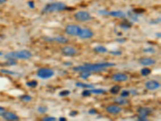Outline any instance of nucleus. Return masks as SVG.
Returning a JSON list of instances; mask_svg holds the SVG:
<instances>
[{"mask_svg": "<svg viewBox=\"0 0 161 121\" xmlns=\"http://www.w3.org/2000/svg\"><path fill=\"white\" fill-rule=\"evenodd\" d=\"M121 97H123V98H127V97H128L129 95H130V91L128 90H123L122 92H121Z\"/></svg>", "mask_w": 161, "mask_h": 121, "instance_id": "obj_31", "label": "nucleus"}, {"mask_svg": "<svg viewBox=\"0 0 161 121\" xmlns=\"http://www.w3.org/2000/svg\"><path fill=\"white\" fill-rule=\"evenodd\" d=\"M65 65H72V63H64Z\"/></svg>", "mask_w": 161, "mask_h": 121, "instance_id": "obj_43", "label": "nucleus"}, {"mask_svg": "<svg viewBox=\"0 0 161 121\" xmlns=\"http://www.w3.org/2000/svg\"><path fill=\"white\" fill-rule=\"evenodd\" d=\"M76 86H78V87H81V88H94L93 85H91V84H86V83H83V82H77L76 83Z\"/></svg>", "mask_w": 161, "mask_h": 121, "instance_id": "obj_20", "label": "nucleus"}, {"mask_svg": "<svg viewBox=\"0 0 161 121\" xmlns=\"http://www.w3.org/2000/svg\"><path fill=\"white\" fill-rule=\"evenodd\" d=\"M61 53L64 56H74L77 53V50L72 46H64L61 48Z\"/></svg>", "mask_w": 161, "mask_h": 121, "instance_id": "obj_8", "label": "nucleus"}, {"mask_svg": "<svg viewBox=\"0 0 161 121\" xmlns=\"http://www.w3.org/2000/svg\"><path fill=\"white\" fill-rule=\"evenodd\" d=\"M2 73H6V74H15V73L13 72V71H10V70H0Z\"/></svg>", "mask_w": 161, "mask_h": 121, "instance_id": "obj_34", "label": "nucleus"}, {"mask_svg": "<svg viewBox=\"0 0 161 121\" xmlns=\"http://www.w3.org/2000/svg\"><path fill=\"white\" fill-rule=\"evenodd\" d=\"M99 14L109 15V12H108L107 11H104V10H101V11H99Z\"/></svg>", "mask_w": 161, "mask_h": 121, "instance_id": "obj_39", "label": "nucleus"}, {"mask_svg": "<svg viewBox=\"0 0 161 121\" xmlns=\"http://www.w3.org/2000/svg\"><path fill=\"white\" fill-rule=\"evenodd\" d=\"M7 61H6L4 63L5 65H15L17 64L16 61L15 59H7Z\"/></svg>", "mask_w": 161, "mask_h": 121, "instance_id": "obj_26", "label": "nucleus"}, {"mask_svg": "<svg viewBox=\"0 0 161 121\" xmlns=\"http://www.w3.org/2000/svg\"><path fill=\"white\" fill-rule=\"evenodd\" d=\"M68 9V7L64 3L61 2H56V3H52L47 4L44 9L42 10V13H52L56 11H61L64 10Z\"/></svg>", "mask_w": 161, "mask_h": 121, "instance_id": "obj_3", "label": "nucleus"}, {"mask_svg": "<svg viewBox=\"0 0 161 121\" xmlns=\"http://www.w3.org/2000/svg\"><path fill=\"white\" fill-rule=\"evenodd\" d=\"M81 94H82L83 97H89V96H90V95H91L90 90L87 89V90H83L82 93H81Z\"/></svg>", "mask_w": 161, "mask_h": 121, "instance_id": "obj_29", "label": "nucleus"}, {"mask_svg": "<svg viewBox=\"0 0 161 121\" xmlns=\"http://www.w3.org/2000/svg\"><path fill=\"white\" fill-rule=\"evenodd\" d=\"M75 19L81 22H85V21H89L92 19V16L88 11H78L76 14L74 15Z\"/></svg>", "mask_w": 161, "mask_h": 121, "instance_id": "obj_5", "label": "nucleus"}, {"mask_svg": "<svg viewBox=\"0 0 161 121\" xmlns=\"http://www.w3.org/2000/svg\"><path fill=\"white\" fill-rule=\"evenodd\" d=\"M112 79L115 82H125L128 79V76L123 73H117L112 75Z\"/></svg>", "mask_w": 161, "mask_h": 121, "instance_id": "obj_14", "label": "nucleus"}, {"mask_svg": "<svg viewBox=\"0 0 161 121\" xmlns=\"http://www.w3.org/2000/svg\"><path fill=\"white\" fill-rule=\"evenodd\" d=\"M32 57V53L28 50H20V51L11 52L4 56L6 59H23L28 60Z\"/></svg>", "mask_w": 161, "mask_h": 121, "instance_id": "obj_2", "label": "nucleus"}, {"mask_svg": "<svg viewBox=\"0 0 161 121\" xmlns=\"http://www.w3.org/2000/svg\"><path fill=\"white\" fill-rule=\"evenodd\" d=\"M59 120L65 121V120H66V118H64V117H60V119H59Z\"/></svg>", "mask_w": 161, "mask_h": 121, "instance_id": "obj_41", "label": "nucleus"}, {"mask_svg": "<svg viewBox=\"0 0 161 121\" xmlns=\"http://www.w3.org/2000/svg\"><path fill=\"white\" fill-rule=\"evenodd\" d=\"M69 94H70V91L68 90H64L60 91L59 93V95L60 97H65V96H68Z\"/></svg>", "mask_w": 161, "mask_h": 121, "instance_id": "obj_27", "label": "nucleus"}, {"mask_svg": "<svg viewBox=\"0 0 161 121\" xmlns=\"http://www.w3.org/2000/svg\"><path fill=\"white\" fill-rule=\"evenodd\" d=\"M143 52L144 53H156V49L152 47H150V48H147V49H143Z\"/></svg>", "mask_w": 161, "mask_h": 121, "instance_id": "obj_28", "label": "nucleus"}, {"mask_svg": "<svg viewBox=\"0 0 161 121\" xmlns=\"http://www.w3.org/2000/svg\"><path fill=\"white\" fill-rule=\"evenodd\" d=\"M120 89H121V87H120L119 86L115 85V86H112V87H111V90H110V91H111V94H118L119 92Z\"/></svg>", "mask_w": 161, "mask_h": 121, "instance_id": "obj_22", "label": "nucleus"}, {"mask_svg": "<svg viewBox=\"0 0 161 121\" xmlns=\"http://www.w3.org/2000/svg\"><path fill=\"white\" fill-rule=\"evenodd\" d=\"M81 28L79 27L78 25H74V24H70L66 26L65 28V33L68 35L70 36H78L79 33H81Z\"/></svg>", "mask_w": 161, "mask_h": 121, "instance_id": "obj_6", "label": "nucleus"}, {"mask_svg": "<svg viewBox=\"0 0 161 121\" xmlns=\"http://www.w3.org/2000/svg\"><path fill=\"white\" fill-rule=\"evenodd\" d=\"M7 2V0H0V4H3V3H5Z\"/></svg>", "mask_w": 161, "mask_h": 121, "instance_id": "obj_42", "label": "nucleus"}, {"mask_svg": "<svg viewBox=\"0 0 161 121\" xmlns=\"http://www.w3.org/2000/svg\"><path fill=\"white\" fill-rule=\"evenodd\" d=\"M32 97L30 95H28V94H24V95L20 96V99L23 100V102H30L32 100Z\"/></svg>", "mask_w": 161, "mask_h": 121, "instance_id": "obj_25", "label": "nucleus"}, {"mask_svg": "<svg viewBox=\"0 0 161 121\" xmlns=\"http://www.w3.org/2000/svg\"><path fill=\"white\" fill-rule=\"evenodd\" d=\"M152 112V109L149 107H139L138 109V113L139 117L147 118Z\"/></svg>", "mask_w": 161, "mask_h": 121, "instance_id": "obj_12", "label": "nucleus"}, {"mask_svg": "<svg viewBox=\"0 0 161 121\" xmlns=\"http://www.w3.org/2000/svg\"><path fill=\"white\" fill-rule=\"evenodd\" d=\"M115 63H111V62H99L94 64H85L83 65L75 66L73 68V70L76 72H81L83 70H87L90 72H101L106 70L108 67L115 66Z\"/></svg>", "mask_w": 161, "mask_h": 121, "instance_id": "obj_1", "label": "nucleus"}, {"mask_svg": "<svg viewBox=\"0 0 161 121\" xmlns=\"http://www.w3.org/2000/svg\"><path fill=\"white\" fill-rule=\"evenodd\" d=\"M106 112H109V113H111V114H119L120 112H122V107H120L119 105H113V104H111V105H109V106H107L106 108Z\"/></svg>", "mask_w": 161, "mask_h": 121, "instance_id": "obj_11", "label": "nucleus"}, {"mask_svg": "<svg viewBox=\"0 0 161 121\" xmlns=\"http://www.w3.org/2000/svg\"><path fill=\"white\" fill-rule=\"evenodd\" d=\"M1 55H2V53H1V52H0V56H1Z\"/></svg>", "mask_w": 161, "mask_h": 121, "instance_id": "obj_44", "label": "nucleus"}, {"mask_svg": "<svg viewBox=\"0 0 161 121\" xmlns=\"http://www.w3.org/2000/svg\"><path fill=\"white\" fill-rule=\"evenodd\" d=\"M116 41L119 42V43H124L126 41V39H116Z\"/></svg>", "mask_w": 161, "mask_h": 121, "instance_id": "obj_40", "label": "nucleus"}, {"mask_svg": "<svg viewBox=\"0 0 161 121\" xmlns=\"http://www.w3.org/2000/svg\"><path fill=\"white\" fill-rule=\"evenodd\" d=\"M28 4L31 8H34V7H35V4H34V2H33V1H29L28 3Z\"/></svg>", "mask_w": 161, "mask_h": 121, "instance_id": "obj_35", "label": "nucleus"}, {"mask_svg": "<svg viewBox=\"0 0 161 121\" xmlns=\"http://www.w3.org/2000/svg\"><path fill=\"white\" fill-rule=\"evenodd\" d=\"M109 15L115 17V18H124L126 17V14L123 11H113L109 12Z\"/></svg>", "mask_w": 161, "mask_h": 121, "instance_id": "obj_16", "label": "nucleus"}, {"mask_svg": "<svg viewBox=\"0 0 161 121\" xmlns=\"http://www.w3.org/2000/svg\"><path fill=\"white\" fill-rule=\"evenodd\" d=\"M141 74L143 75V76H147V75H149L151 73H152V70H150L149 68H143L141 70Z\"/></svg>", "mask_w": 161, "mask_h": 121, "instance_id": "obj_24", "label": "nucleus"}, {"mask_svg": "<svg viewBox=\"0 0 161 121\" xmlns=\"http://www.w3.org/2000/svg\"><path fill=\"white\" fill-rule=\"evenodd\" d=\"M2 117L6 120H19V117L16 114L11 112H5Z\"/></svg>", "mask_w": 161, "mask_h": 121, "instance_id": "obj_13", "label": "nucleus"}, {"mask_svg": "<svg viewBox=\"0 0 161 121\" xmlns=\"http://www.w3.org/2000/svg\"><path fill=\"white\" fill-rule=\"evenodd\" d=\"M78 112H76V111H73V112H70V113H69V116L72 117L76 116L78 115Z\"/></svg>", "mask_w": 161, "mask_h": 121, "instance_id": "obj_36", "label": "nucleus"}, {"mask_svg": "<svg viewBox=\"0 0 161 121\" xmlns=\"http://www.w3.org/2000/svg\"><path fill=\"white\" fill-rule=\"evenodd\" d=\"M91 76V72L90 71H87V70H83L81 71V74H80V78L82 79H87L88 78H89Z\"/></svg>", "mask_w": 161, "mask_h": 121, "instance_id": "obj_19", "label": "nucleus"}, {"mask_svg": "<svg viewBox=\"0 0 161 121\" xmlns=\"http://www.w3.org/2000/svg\"><path fill=\"white\" fill-rule=\"evenodd\" d=\"M91 94H101L106 93V90L104 89H93L90 90Z\"/></svg>", "mask_w": 161, "mask_h": 121, "instance_id": "obj_21", "label": "nucleus"}, {"mask_svg": "<svg viewBox=\"0 0 161 121\" xmlns=\"http://www.w3.org/2000/svg\"><path fill=\"white\" fill-rule=\"evenodd\" d=\"M44 40H45L47 41H56L57 43H60V44H65V43L68 42V39L63 37V36H58V37H44Z\"/></svg>", "mask_w": 161, "mask_h": 121, "instance_id": "obj_10", "label": "nucleus"}, {"mask_svg": "<svg viewBox=\"0 0 161 121\" xmlns=\"http://www.w3.org/2000/svg\"><path fill=\"white\" fill-rule=\"evenodd\" d=\"M156 60L153 59V58H151V57H144V58H142L139 60V63L142 65H144V66H148V65H152L156 64Z\"/></svg>", "mask_w": 161, "mask_h": 121, "instance_id": "obj_15", "label": "nucleus"}, {"mask_svg": "<svg viewBox=\"0 0 161 121\" xmlns=\"http://www.w3.org/2000/svg\"><path fill=\"white\" fill-rule=\"evenodd\" d=\"M145 86L149 90H156L160 87V83L155 80H150L145 83Z\"/></svg>", "mask_w": 161, "mask_h": 121, "instance_id": "obj_7", "label": "nucleus"}, {"mask_svg": "<svg viewBox=\"0 0 161 121\" xmlns=\"http://www.w3.org/2000/svg\"><path fill=\"white\" fill-rule=\"evenodd\" d=\"M6 112V110H5V108H3V107H0V116H2L3 115V113Z\"/></svg>", "mask_w": 161, "mask_h": 121, "instance_id": "obj_38", "label": "nucleus"}, {"mask_svg": "<svg viewBox=\"0 0 161 121\" xmlns=\"http://www.w3.org/2000/svg\"><path fill=\"white\" fill-rule=\"evenodd\" d=\"M93 36V33L89 28H81L78 37L81 39H89Z\"/></svg>", "mask_w": 161, "mask_h": 121, "instance_id": "obj_9", "label": "nucleus"}, {"mask_svg": "<svg viewBox=\"0 0 161 121\" xmlns=\"http://www.w3.org/2000/svg\"><path fill=\"white\" fill-rule=\"evenodd\" d=\"M26 85L29 86V87H31V88H35V87H36L37 86H38V82H37L36 80H32V81H28L27 82V83Z\"/></svg>", "mask_w": 161, "mask_h": 121, "instance_id": "obj_23", "label": "nucleus"}, {"mask_svg": "<svg viewBox=\"0 0 161 121\" xmlns=\"http://www.w3.org/2000/svg\"><path fill=\"white\" fill-rule=\"evenodd\" d=\"M42 120L44 121H55L56 120L55 117H51V116H45L42 119Z\"/></svg>", "mask_w": 161, "mask_h": 121, "instance_id": "obj_32", "label": "nucleus"}, {"mask_svg": "<svg viewBox=\"0 0 161 121\" xmlns=\"http://www.w3.org/2000/svg\"><path fill=\"white\" fill-rule=\"evenodd\" d=\"M115 102L119 105H125V104L128 103V101L123 97H118V98H115Z\"/></svg>", "mask_w": 161, "mask_h": 121, "instance_id": "obj_17", "label": "nucleus"}, {"mask_svg": "<svg viewBox=\"0 0 161 121\" xmlns=\"http://www.w3.org/2000/svg\"><path fill=\"white\" fill-rule=\"evenodd\" d=\"M37 110H38V112H40V113H42V114H43V113H45V112L48 111V107L40 106V107H38Z\"/></svg>", "mask_w": 161, "mask_h": 121, "instance_id": "obj_30", "label": "nucleus"}, {"mask_svg": "<svg viewBox=\"0 0 161 121\" xmlns=\"http://www.w3.org/2000/svg\"><path fill=\"white\" fill-rule=\"evenodd\" d=\"M97 113V110L96 109H90L89 111V114H90V115H93V114H96Z\"/></svg>", "mask_w": 161, "mask_h": 121, "instance_id": "obj_37", "label": "nucleus"}, {"mask_svg": "<svg viewBox=\"0 0 161 121\" xmlns=\"http://www.w3.org/2000/svg\"><path fill=\"white\" fill-rule=\"evenodd\" d=\"M93 51L96 52V53H107V49L106 47L98 45V46L93 48Z\"/></svg>", "mask_w": 161, "mask_h": 121, "instance_id": "obj_18", "label": "nucleus"}, {"mask_svg": "<svg viewBox=\"0 0 161 121\" xmlns=\"http://www.w3.org/2000/svg\"><path fill=\"white\" fill-rule=\"evenodd\" d=\"M37 76L42 79H48L52 78L54 75V71L49 68H40L36 73Z\"/></svg>", "mask_w": 161, "mask_h": 121, "instance_id": "obj_4", "label": "nucleus"}, {"mask_svg": "<svg viewBox=\"0 0 161 121\" xmlns=\"http://www.w3.org/2000/svg\"><path fill=\"white\" fill-rule=\"evenodd\" d=\"M110 53L112 54V55H114V56H119V55H121L123 53L121 51H119V50H115V51H111L110 52Z\"/></svg>", "mask_w": 161, "mask_h": 121, "instance_id": "obj_33", "label": "nucleus"}]
</instances>
